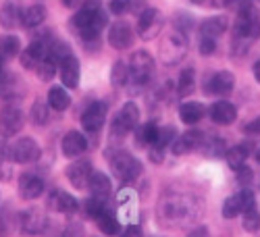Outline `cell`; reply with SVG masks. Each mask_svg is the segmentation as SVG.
<instances>
[{"label": "cell", "instance_id": "obj_35", "mask_svg": "<svg viewBox=\"0 0 260 237\" xmlns=\"http://www.w3.org/2000/svg\"><path fill=\"white\" fill-rule=\"evenodd\" d=\"M113 83L115 85H123V83H127L129 81V67L123 62V60H119L115 67H113Z\"/></svg>", "mask_w": 260, "mask_h": 237}, {"label": "cell", "instance_id": "obj_13", "mask_svg": "<svg viewBox=\"0 0 260 237\" xmlns=\"http://www.w3.org/2000/svg\"><path fill=\"white\" fill-rule=\"evenodd\" d=\"M46 225H48V219H46L44 210H40V208H29L23 212V217H21V229L27 235L42 233L46 229Z\"/></svg>", "mask_w": 260, "mask_h": 237}, {"label": "cell", "instance_id": "obj_28", "mask_svg": "<svg viewBox=\"0 0 260 237\" xmlns=\"http://www.w3.org/2000/svg\"><path fill=\"white\" fill-rule=\"evenodd\" d=\"M158 131H160V127H158L154 121H148V123H144V125L140 127V131H138V144H140V146L150 148V146H152V144L156 142Z\"/></svg>", "mask_w": 260, "mask_h": 237}, {"label": "cell", "instance_id": "obj_11", "mask_svg": "<svg viewBox=\"0 0 260 237\" xmlns=\"http://www.w3.org/2000/svg\"><path fill=\"white\" fill-rule=\"evenodd\" d=\"M46 189V183L36 173H23L19 177V193L23 200H36Z\"/></svg>", "mask_w": 260, "mask_h": 237}, {"label": "cell", "instance_id": "obj_42", "mask_svg": "<svg viewBox=\"0 0 260 237\" xmlns=\"http://www.w3.org/2000/svg\"><path fill=\"white\" fill-rule=\"evenodd\" d=\"M165 152H167V150H165V148H160V146H150V148H148L150 160L156 162V164H160V162L165 160Z\"/></svg>", "mask_w": 260, "mask_h": 237}, {"label": "cell", "instance_id": "obj_24", "mask_svg": "<svg viewBox=\"0 0 260 237\" xmlns=\"http://www.w3.org/2000/svg\"><path fill=\"white\" fill-rule=\"evenodd\" d=\"M250 152H252V146H250V144H237V146H233V148L227 150L225 156H227V162H229L233 168H240V166L246 164Z\"/></svg>", "mask_w": 260, "mask_h": 237}, {"label": "cell", "instance_id": "obj_12", "mask_svg": "<svg viewBox=\"0 0 260 237\" xmlns=\"http://www.w3.org/2000/svg\"><path fill=\"white\" fill-rule=\"evenodd\" d=\"M46 52H48V42L34 40L31 44L21 52V64H23L25 69H36L38 64L46 58Z\"/></svg>", "mask_w": 260, "mask_h": 237}, {"label": "cell", "instance_id": "obj_29", "mask_svg": "<svg viewBox=\"0 0 260 237\" xmlns=\"http://www.w3.org/2000/svg\"><path fill=\"white\" fill-rule=\"evenodd\" d=\"M96 221V225H98V229L104 233V235H117L119 233V229H121V225H119V221H117V217L111 212V210H106V212H102L98 219H94Z\"/></svg>", "mask_w": 260, "mask_h": 237}, {"label": "cell", "instance_id": "obj_21", "mask_svg": "<svg viewBox=\"0 0 260 237\" xmlns=\"http://www.w3.org/2000/svg\"><path fill=\"white\" fill-rule=\"evenodd\" d=\"M21 15H23V9H21V0H7L3 11H0V23L7 29H13L19 21Z\"/></svg>", "mask_w": 260, "mask_h": 237}, {"label": "cell", "instance_id": "obj_26", "mask_svg": "<svg viewBox=\"0 0 260 237\" xmlns=\"http://www.w3.org/2000/svg\"><path fill=\"white\" fill-rule=\"evenodd\" d=\"M46 19V9L42 5H31L29 9L23 11V15H21V23H23L25 27H38L44 23Z\"/></svg>", "mask_w": 260, "mask_h": 237}, {"label": "cell", "instance_id": "obj_25", "mask_svg": "<svg viewBox=\"0 0 260 237\" xmlns=\"http://www.w3.org/2000/svg\"><path fill=\"white\" fill-rule=\"evenodd\" d=\"M223 31H227V19L225 17H212V19H206L204 23L200 25V36L204 38H219Z\"/></svg>", "mask_w": 260, "mask_h": 237}, {"label": "cell", "instance_id": "obj_47", "mask_svg": "<svg viewBox=\"0 0 260 237\" xmlns=\"http://www.w3.org/2000/svg\"><path fill=\"white\" fill-rule=\"evenodd\" d=\"M121 237H144V235H142L140 225H129V227L121 233Z\"/></svg>", "mask_w": 260, "mask_h": 237}, {"label": "cell", "instance_id": "obj_27", "mask_svg": "<svg viewBox=\"0 0 260 237\" xmlns=\"http://www.w3.org/2000/svg\"><path fill=\"white\" fill-rule=\"evenodd\" d=\"M21 52V42L17 36H3L0 38V60H11Z\"/></svg>", "mask_w": 260, "mask_h": 237}, {"label": "cell", "instance_id": "obj_31", "mask_svg": "<svg viewBox=\"0 0 260 237\" xmlns=\"http://www.w3.org/2000/svg\"><path fill=\"white\" fill-rule=\"evenodd\" d=\"M196 88V73L193 69H183L181 75H179V81H177V94L179 96H189Z\"/></svg>", "mask_w": 260, "mask_h": 237}, {"label": "cell", "instance_id": "obj_36", "mask_svg": "<svg viewBox=\"0 0 260 237\" xmlns=\"http://www.w3.org/2000/svg\"><path fill=\"white\" fill-rule=\"evenodd\" d=\"M202 148H204V154H206V156H216V154H225V148H223V142H221V138L204 140Z\"/></svg>", "mask_w": 260, "mask_h": 237}, {"label": "cell", "instance_id": "obj_16", "mask_svg": "<svg viewBox=\"0 0 260 237\" xmlns=\"http://www.w3.org/2000/svg\"><path fill=\"white\" fill-rule=\"evenodd\" d=\"M233 85H235V77L229 71H219L208 79L206 92L214 94V96H227V94L233 92Z\"/></svg>", "mask_w": 260, "mask_h": 237}, {"label": "cell", "instance_id": "obj_48", "mask_svg": "<svg viewBox=\"0 0 260 237\" xmlns=\"http://www.w3.org/2000/svg\"><path fill=\"white\" fill-rule=\"evenodd\" d=\"M83 235V227L81 225H71L67 231H64L62 237H81Z\"/></svg>", "mask_w": 260, "mask_h": 237}, {"label": "cell", "instance_id": "obj_23", "mask_svg": "<svg viewBox=\"0 0 260 237\" xmlns=\"http://www.w3.org/2000/svg\"><path fill=\"white\" fill-rule=\"evenodd\" d=\"M204 113H206V109H204V104H200V102H185V104L179 106V119L185 125L198 123L204 117Z\"/></svg>", "mask_w": 260, "mask_h": 237}, {"label": "cell", "instance_id": "obj_20", "mask_svg": "<svg viewBox=\"0 0 260 237\" xmlns=\"http://www.w3.org/2000/svg\"><path fill=\"white\" fill-rule=\"evenodd\" d=\"M88 189L92 191V196H94V198H98V200H106L108 196H111L113 185H111V179H108L104 173H100V171H92V177H90Z\"/></svg>", "mask_w": 260, "mask_h": 237}, {"label": "cell", "instance_id": "obj_8", "mask_svg": "<svg viewBox=\"0 0 260 237\" xmlns=\"http://www.w3.org/2000/svg\"><path fill=\"white\" fill-rule=\"evenodd\" d=\"M106 111L108 109H106L104 102H92L81 115V125H83L85 131H90V133L100 131L104 121H106Z\"/></svg>", "mask_w": 260, "mask_h": 237}, {"label": "cell", "instance_id": "obj_6", "mask_svg": "<svg viewBox=\"0 0 260 237\" xmlns=\"http://www.w3.org/2000/svg\"><path fill=\"white\" fill-rule=\"evenodd\" d=\"M127 67H129V79L134 83H146L154 73V58L144 50H138L134 52Z\"/></svg>", "mask_w": 260, "mask_h": 237}, {"label": "cell", "instance_id": "obj_38", "mask_svg": "<svg viewBox=\"0 0 260 237\" xmlns=\"http://www.w3.org/2000/svg\"><path fill=\"white\" fill-rule=\"evenodd\" d=\"M108 208H106V204H104V200H98V198H92V200H88L85 202V212L90 214L92 219H98L102 212H106Z\"/></svg>", "mask_w": 260, "mask_h": 237}, {"label": "cell", "instance_id": "obj_30", "mask_svg": "<svg viewBox=\"0 0 260 237\" xmlns=\"http://www.w3.org/2000/svg\"><path fill=\"white\" fill-rule=\"evenodd\" d=\"M48 104L52 106L54 111H67L69 106H71V96L64 92L62 88H52L50 92H48Z\"/></svg>", "mask_w": 260, "mask_h": 237}, {"label": "cell", "instance_id": "obj_39", "mask_svg": "<svg viewBox=\"0 0 260 237\" xmlns=\"http://www.w3.org/2000/svg\"><path fill=\"white\" fill-rule=\"evenodd\" d=\"M31 119L38 125H44L48 121V106H44V102H36L31 109Z\"/></svg>", "mask_w": 260, "mask_h": 237}, {"label": "cell", "instance_id": "obj_51", "mask_svg": "<svg viewBox=\"0 0 260 237\" xmlns=\"http://www.w3.org/2000/svg\"><path fill=\"white\" fill-rule=\"evenodd\" d=\"M60 3L67 7V9H79V7L85 3V0H60Z\"/></svg>", "mask_w": 260, "mask_h": 237}, {"label": "cell", "instance_id": "obj_18", "mask_svg": "<svg viewBox=\"0 0 260 237\" xmlns=\"http://www.w3.org/2000/svg\"><path fill=\"white\" fill-rule=\"evenodd\" d=\"M210 119L216 123V125H231L235 119H237V109L227 102V100H221V102H214L210 106Z\"/></svg>", "mask_w": 260, "mask_h": 237}, {"label": "cell", "instance_id": "obj_4", "mask_svg": "<svg viewBox=\"0 0 260 237\" xmlns=\"http://www.w3.org/2000/svg\"><path fill=\"white\" fill-rule=\"evenodd\" d=\"M40 154H42V150H40L38 142L31 138H21L15 144H11L7 150V158L13 162H19V164L34 162L40 158Z\"/></svg>", "mask_w": 260, "mask_h": 237}, {"label": "cell", "instance_id": "obj_45", "mask_svg": "<svg viewBox=\"0 0 260 237\" xmlns=\"http://www.w3.org/2000/svg\"><path fill=\"white\" fill-rule=\"evenodd\" d=\"M250 179H252V171H250V168H246V166H240V168H237V181H240L242 185L250 183Z\"/></svg>", "mask_w": 260, "mask_h": 237}, {"label": "cell", "instance_id": "obj_17", "mask_svg": "<svg viewBox=\"0 0 260 237\" xmlns=\"http://www.w3.org/2000/svg\"><path fill=\"white\" fill-rule=\"evenodd\" d=\"M48 208H52L56 212H62V214H71L79 208V204L71 193L60 191V189H52L50 196H48Z\"/></svg>", "mask_w": 260, "mask_h": 237}, {"label": "cell", "instance_id": "obj_33", "mask_svg": "<svg viewBox=\"0 0 260 237\" xmlns=\"http://www.w3.org/2000/svg\"><path fill=\"white\" fill-rule=\"evenodd\" d=\"M175 138H177V129L173 127V125H167V127H162L160 131H158V138H156V142L152 146H160V148L167 150L173 142H175Z\"/></svg>", "mask_w": 260, "mask_h": 237}, {"label": "cell", "instance_id": "obj_41", "mask_svg": "<svg viewBox=\"0 0 260 237\" xmlns=\"http://www.w3.org/2000/svg\"><path fill=\"white\" fill-rule=\"evenodd\" d=\"M216 50V40L214 38H204V36H200V52L204 54V56H208V54H212Z\"/></svg>", "mask_w": 260, "mask_h": 237}, {"label": "cell", "instance_id": "obj_43", "mask_svg": "<svg viewBox=\"0 0 260 237\" xmlns=\"http://www.w3.org/2000/svg\"><path fill=\"white\" fill-rule=\"evenodd\" d=\"M129 9H132V3H129V0H111V11L115 15H123Z\"/></svg>", "mask_w": 260, "mask_h": 237}, {"label": "cell", "instance_id": "obj_14", "mask_svg": "<svg viewBox=\"0 0 260 237\" xmlns=\"http://www.w3.org/2000/svg\"><path fill=\"white\" fill-rule=\"evenodd\" d=\"M132 42H134V29H132V25H127L125 21L115 23L111 27V31H108V44H111L113 48H117V50L129 48Z\"/></svg>", "mask_w": 260, "mask_h": 237}, {"label": "cell", "instance_id": "obj_5", "mask_svg": "<svg viewBox=\"0 0 260 237\" xmlns=\"http://www.w3.org/2000/svg\"><path fill=\"white\" fill-rule=\"evenodd\" d=\"M140 123V109L138 104L127 102L123 104V109L117 113L115 121H113V136L117 138H125L127 133H132Z\"/></svg>", "mask_w": 260, "mask_h": 237}, {"label": "cell", "instance_id": "obj_2", "mask_svg": "<svg viewBox=\"0 0 260 237\" xmlns=\"http://www.w3.org/2000/svg\"><path fill=\"white\" fill-rule=\"evenodd\" d=\"M260 33V15L256 9H246L237 13V19L233 23V52L244 54L248 46L258 38Z\"/></svg>", "mask_w": 260, "mask_h": 237}, {"label": "cell", "instance_id": "obj_15", "mask_svg": "<svg viewBox=\"0 0 260 237\" xmlns=\"http://www.w3.org/2000/svg\"><path fill=\"white\" fill-rule=\"evenodd\" d=\"M92 171L94 168H92V164L88 160H77L67 168V179L71 181V185L75 189H83V187H88V183H90Z\"/></svg>", "mask_w": 260, "mask_h": 237}, {"label": "cell", "instance_id": "obj_37", "mask_svg": "<svg viewBox=\"0 0 260 237\" xmlns=\"http://www.w3.org/2000/svg\"><path fill=\"white\" fill-rule=\"evenodd\" d=\"M244 229L250 231V233H254V231L260 229V212L256 208L244 212Z\"/></svg>", "mask_w": 260, "mask_h": 237}, {"label": "cell", "instance_id": "obj_46", "mask_svg": "<svg viewBox=\"0 0 260 237\" xmlns=\"http://www.w3.org/2000/svg\"><path fill=\"white\" fill-rule=\"evenodd\" d=\"M244 131L250 133V136H260V117H256L254 121H250V123L244 127Z\"/></svg>", "mask_w": 260, "mask_h": 237}, {"label": "cell", "instance_id": "obj_1", "mask_svg": "<svg viewBox=\"0 0 260 237\" xmlns=\"http://www.w3.org/2000/svg\"><path fill=\"white\" fill-rule=\"evenodd\" d=\"M71 23L83 42H98L100 31L106 25V15L100 7V0H85Z\"/></svg>", "mask_w": 260, "mask_h": 237}, {"label": "cell", "instance_id": "obj_40", "mask_svg": "<svg viewBox=\"0 0 260 237\" xmlns=\"http://www.w3.org/2000/svg\"><path fill=\"white\" fill-rule=\"evenodd\" d=\"M240 200H242V212H248V210H254L256 208V198H254L252 189L244 187L240 191Z\"/></svg>", "mask_w": 260, "mask_h": 237}, {"label": "cell", "instance_id": "obj_34", "mask_svg": "<svg viewBox=\"0 0 260 237\" xmlns=\"http://www.w3.org/2000/svg\"><path fill=\"white\" fill-rule=\"evenodd\" d=\"M36 71H38V75H40L42 81H50V79L54 77V73H56V62L46 56V58L36 67Z\"/></svg>", "mask_w": 260, "mask_h": 237}, {"label": "cell", "instance_id": "obj_9", "mask_svg": "<svg viewBox=\"0 0 260 237\" xmlns=\"http://www.w3.org/2000/svg\"><path fill=\"white\" fill-rule=\"evenodd\" d=\"M202 144H204V133L191 129V131H185L183 136H177L175 142L171 144V150L175 156H183V154H189L193 150L202 148Z\"/></svg>", "mask_w": 260, "mask_h": 237}, {"label": "cell", "instance_id": "obj_49", "mask_svg": "<svg viewBox=\"0 0 260 237\" xmlns=\"http://www.w3.org/2000/svg\"><path fill=\"white\" fill-rule=\"evenodd\" d=\"M5 158H7V156H0V179L7 181V179H11V175H9V173H11V166L5 164Z\"/></svg>", "mask_w": 260, "mask_h": 237}, {"label": "cell", "instance_id": "obj_22", "mask_svg": "<svg viewBox=\"0 0 260 237\" xmlns=\"http://www.w3.org/2000/svg\"><path fill=\"white\" fill-rule=\"evenodd\" d=\"M60 79L64 83V88H77L79 81V62L77 58L71 54L60 62Z\"/></svg>", "mask_w": 260, "mask_h": 237}, {"label": "cell", "instance_id": "obj_19", "mask_svg": "<svg viewBox=\"0 0 260 237\" xmlns=\"http://www.w3.org/2000/svg\"><path fill=\"white\" fill-rule=\"evenodd\" d=\"M62 154L64 156H69V158H75L79 154L85 152V148H88V142H85V138L79 133V131H69L67 136L62 138Z\"/></svg>", "mask_w": 260, "mask_h": 237}, {"label": "cell", "instance_id": "obj_44", "mask_svg": "<svg viewBox=\"0 0 260 237\" xmlns=\"http://www.w3.org/2000/svg\"><path fill=\"white\" fill-rule=\"evenodd\" d=\"M225 5L229 9H233L235 13H242V11H246V9L252 7V0H225Z\"/></svg>", "mask_w": 260, "mask_h": 237}, {"label": "cell", "instance_id": "obj_32", "mask_svg": "<svg viewBox=\"0 0 260 237\" xmlns=\"http://www.w3.org/2000/svg\"><path fill=\"white\" fill-rule=\"evenodd\" d=\"M240 212H242V200H240V193H235V196L225 200V204H223V217L225 219H235Z\"/></svg>", "mask_w": 260, "mask_h": 237}, {"label": "cell", "instance_id": "obj_10", "mask_svg": "<svg viewBox=\"0 0 260 237\" xmlns=\"http://www.w3.org/2000/svg\"><path fill=\"white\" fill-rule=\"evenodd\" d=\"M138 29H140V36L144 40H152L158 36V31L162 29V17L156 9H146L142 15H140V21H138Z\"/></svg>", "mask_w": 260, "mask_h": 237}, {"label": "cell", "instance_id": "obj_54", "mask_svg": "<svg viewBox=\"0 0 260 237\" xmlns=\"http://www.w3.org/2000/svg\"><path fill=\"white\" fill-rule=\"evenodd\" d=\"M256 160L260 162V148H258V152H256Z\"/></svg>", "mask_w": 260, "mask_h": 237}, {"label": "cell", "instance_id": "obj_50", "mask_svg": "<svg viewBox=\"0 0 260 237\" xmlns=\"http://www.w3.org/2000/svg\"><path fill=\"white\" fill-rule=\"evenodd\" d=\"M187 237H210V233H208V229H206V227H196V229H193Z\"/></svg>", "mask_w": 260, "mask_h": 237}, {"label": "cell", "instance_id": "obj_3", "mask_svg": "<svg viewBox=\"0 0 260 237\" xmlns=\"http://www.w3.org/2000/svg\"><path fill=\"white\" fill-rule=\"evenodd\" d=\"M111 171L115 173V177L123 183H129L140 177L142 173V164L136 156H132L129 152H117L111 158Z\"/></svg>", "mask_w": 260, "mask_h": 237}, {"label": "cell", "instance_id": "obj_53", "mask_svg": "<svg viewBox=\"0 0 260 237\" xmlns=\"http://www.w3.org/2000/svg\"><path fill=\"white\" fill-rule=\"evenodd\" d=\"M5 77V71H3V60H0V79Z\"/></svg>", "mask_w": 260, "mask_h": 237}, {"label": "cell", "instance_id": "obj_52", "mask_svg": "<svg viewBox=\"0 0 260 237\" xmlns=\"http://www.w3.org/2000/svg\"><path fill=\"white\" fill-rule=\"evenodd\" d=\"M254 77H256V81L260 83V60L254 64Z\"/></svg>", "mask_w": 260, "mask_h": 237}, {"label": "cell", "instance_id": "obj_55", "mask_svg": "<svg viewBox=\"0 0 260 237\" xmlns=\"http://www.w3.org/2000/svg\"><path fill=\"white\" fill-rule=\"evenodd\" d=\"M191 3H198L200 5V3H204V0H191Z\"/></svg>", "mask_w": 260, "mask_h": 237}, {"label": "cell", "instance_id": "obj_7", "mask_svg": "<svg viewBox=\"0 0 260 237\" xmlns=\"http://www.w3.org/2000/svg\"><path fill=\"white\" fill-rule=\"evenodd\" d=\"M23 127V113H21L19 106L15 104H7L0 111V133L5 138H13L15 133L21 131Z\"/></svg>", "mask_w": 260, "mask_h": 237}]
</instances>
